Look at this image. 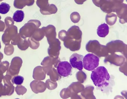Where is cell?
Here are the masks:
<instances>
[{
  "instance_id": "6da1fadb",
  "label": "cell",
  "mask_w": 127,
  "mask_h": 99,
  "mask_svg": "<svg viewBox=\"0 0 127 99\" xmlns=\"http://www.w3.org/2000/svg\"><path fill=\"white\" fill-rule=\"evenodd\" d=\"M91 78L94 85L102 89L109 85L110 77L106 68L104 66L97 67L92 71Z\"/></svg>"
},
{
  "instance_id": "7a4b0ae2",
  "label": "cell",
  "mask_w": 127,
  "mask_h": 99,
  "mask_svg": "<svg viewBox=\"0 0 127 99\" xmlns=\"http://www.w3.org/2000/svg\"><path fill=\"white\" fill-rule=\"evenodd\" d=\"M40 21L37 20H31L25 24L20 30L22 36L25 38L31 37L36 29L41 25Z\"/></svg>"
},
{
  "instance_id": "3957f363",
  "label": "cell",
  "mask_w": 127,
  "mask_h": 99,
  "mask_svg": "<svg viewBox=\"0 0 127 99\" xmlns=\"http://www.w3.org/2000/svg\"><path fill=\"white\" fill-rule=\"evenodd\" d=\"M99 61V58L97 56L92 53L88 54L83 58V67L87 70H93L98 66Z\"/></svg>"
},
{
  "instance_id": "277c9868",
  "label": "cell",
  "mask_w": 127,
  "mask_h": 99,
  "mask_svg": "<svg viewBox=\"0 0 127 99\" xmlns=\"http://www.w3.org/2000/svg\"><path fill=\"white\" fill-rule=\"evenodd\" d=\"M11 78V76L6 74L3 79L4 85L1 82H0V97L2 96H10L14 93V87L10 81Z\"/></svg>"
},
{
  "instance_id": "5b68a950",
  "label": "cell",
  "mask_w": 127,
  "mask_h": 99,
  "mask_svg": "<svg viewBox=\"0 0 127 99\" xmlns=\"http://www.w3.org/2000/svg\"><path fill=\"white\" fill-rule=\"evenodd\" d=\"M67 32V37L71 41L81 43L82 33L79 27L72 26L68 30Z\"/></svg>"
},
{
  "instance_id": "8992f818",
  "label": "cell",
  "mask_w": 127,
  "mask_h": 99,
  "mask_svg": "<svg viewBox=\"0 0 127 99\" xmlns=\"http://www.w3.org/2000/svg\"><path fill=\"white\" fill-rule=\"evenodd\" d=\"M21 59L19 57H16L12 59L9 69L6 74L11 76H15L18 74L20 69L21 66Z\"/></svg>"
},
{
  "instance_id": "52a82bcc",
  "label": "cell",
  "mask_w": 127,
  "mask_h": 99,
  "mask_svg": "<svg viewBox=\"0 0 127 99\" xmlns=\"http://www.w3.org/2000/svg\"><path fill=\"white\" fill-rule=\"evenodd\" d=\"M57 69L59 75L64 77H66L71 73L72 67L70 64L67 61H62L58 64Z\"/></svg>"
},
{
  "instance_id": "ba28073f",
  "label": "cell",
  "mask_w": 127,
  "mask_h": 99,
  "mask_svg": "<svg viewBox=\"0 0 127 99\" xmlns=\"http://www.w3.org/2000/svg\"><path fill=\"white\" fill-rule=\"evenodd\" d=\"M83 56L76 53L73 54L69 59L70 64L73 67L82 70L83 67Z\"/></svg>"
},
{
  "instance_id": "9c48e42d",
  "label": "cell",
  "mask_w": 127,
  "mask_h": 99,
  "mask_svg": "<svg viewBox=\"0 0 127 99\" xmlns=\"http://www.w3.org/2000/svg\"><path fill=\"white\" fill-rule=\"evenodd\" d=\"M41 28L44 32L45 36L47 38L49 43L56 39L57 34L56 29L54 26L49 25L46 27H43Z\"/></svg>"
},
{
  "instance_id": "30bf717a",
  "label": "cell",
  "mask_w": 127,
  "mask_h": 99,
  "mask_svg": "<svg viewBox=\"0 0 127 99\" xmlns=\"http://www.w3.org/2000/svg\"><path fill=\"white\" fill-rule=\"evenodd\" d=\"M127 4L124 3L120 4L117 7L116 12L119 18V21L123 24L127 22Z\"/></svg>"
},
{
  "instance_id": "8fae6325",
  "label": "cell",
  "mask_w": 127,
  "mask_h": 99,
  "mask_svg": "<svg viewBox=\"0 0 127 99\" xmlns=\"http://www.w3.org/2000/svg\"><path fill=\"white\" fill-rule=\"evenodd\" d=\"M109 27L106 24L104 23L99 25L97 30L98 36L101 37H104L108 34Z\"/></svg>"
},
{
  "instance_id": "7c38bea8",
  "label": "cell",
  "mask_w": 127,
  "mask_h": 99,
  "mask_svg": "<svg viewBox=\"0 0 127 99\" xmlns=\"http://www.w3.org/2000/svg\"><path fill=\"white\" fill-rule=\"evenodd\" d=\"M56 6L54 4H49L46 7L42 9H40L41 13L43 15H50L55 14L57 11Z\"/></svg>"
},
{
  "instance_id": "4fadbf2b",
  "label": "cell",
  "mask_w": 127,
  "mask_h": 99,
  "mask_svg": "<svg viewBox=\"0 0 127 99\" xmlns=\"http://www.w3.org/2000/svg\"><path fill=\"white\" fill-rule=\"evenodd\" d=\"M44 36L43 30L41 28H38L36 30L31 37L35 40L39 41L42 40Z\"/></svg>"
},
{
  "instance_id": "5bb4252c",
  "label": "cell",
  "mask_w": 127,
  "mask_h": 99,
  "mask_svg": "<svg viewBox=\"0 0 127 99\" xmlns=\"http://www.w3.org/2000/svg\"><path fill=\"white\" fill-rule=\"evenodd\" d=\"M117 19V16L114 13H108L106 16L105 21L110 26L113 25L116 23Z\"/></svg>"
},
{
  "instance_id": "9a60e30c",
  "label": "cell",
  "mask_w": 127,
  "mask_h": 99,
  "mask_svg": "<svg viewBox=\"0 0 127 99\" xmlns=\"http://www.w3.org/2000/svg\"><path fill=\"white\" fill-rule=\"evenodd\" d=\"M24 17V13L22 10H17L14 13L13 16V20L16 22H20L23 20Z\"/></svg>"
},
{
  "instance_id": "2e32d148",
  "label": "cell",
  "mask_w": 127,
  "mask_h": 99,
  "mask_svg": "<svg viewBox=\"0 0 127 99\" xmlns=\"http://www.w3.org/2000/svg\"><path fill=\"white\" fill-rule=\"evenodd\" d=\"M9 64L8 62L5 61L0 64V82L2 81L4 77L3 73L8 69Z\"/></svg>"
},
{
  "instance_id": "e0dca14e",
  "label": "cell",
  "mask_w": 127,
  "mask_h": 99,
  "mask_svg": "<svg viewBox=\"0 0 127 99\" xmlns=\"http://www.w3.org/2000/svg\"><path fill=\"white\" fill-rule=\"evenodd\" d=\"M10 6L9 4L4 2L0 4V13L2 14L7 13L9 11Z\"/></svg>"
},
{
  "instance_id": "ac0fdd59",
  "label": "cell",
  "mask_w": 127,
  "mask_h": 99,
  "mask_svg": "<svg viewBox=\"0 0 127 99\" xmlns=\"http://www.w3.org/2000/svg\"><path fill=\"white\" fill-rule=\"evenodd\" d=\"M24 78L23 77L20 75L14 76L11 79L12 83L19 85L21 84L23 82Z\"/></svg>"
},
{
  "instance_id": "d6986e66",
  "label": "cell",
  "mask_w": 127,
  "mask_h": 99,
  "mask_svg": "<svg viewBox=\"0 0 127 99\" xmlns=\"http://www.w3.org/2000/svg\"><path fill=\"white\" fill-rule=\"evenodd\" d=\"M70 18L71 21L74 23L79 22L80 19V16L79 13L76 12L72 13L70 15Z\"/></svg>"
},
{
  "instance_id": "ffe728a7",
  "label": "cell",
  "mask_w": 127,
  "mask_h": 99,
  "mask_svg": "<svg viewBox=\"0 0 127 99\" xmlns=\"http://www.w3.org/2000/svg\"><path fill=\"white\" fill-rule=\"evenodd\" d=\"M36 4L41 9L45 8L49 4L48 0H37Z\"/></svg>"
},
{
  "instance_id": "44dd1931",
  "label": "cell",
  "mask_w": 127,
  "mask_h": 99,
  "mask_svg": "<svg viewBox=\"0 0 127 99\" xmlns=\"http://www.w3.org/2000/svg\"><path fill=\"white\" fill-rule=\"evenodd\" d=\"M67 37V32L65 30H62L58 33V37L59 39L64 41Z\"/></svg>"
},
{
  "instance_id": "7402d4cb",
  "label": "cell",
  "mask_w": 127,
  "mask_h": 99,
  "mask_svg": "<svg viewBox=\"0 0 127 99\" xmlns=\"http://www.w3.org/2000/svg\"><path fill=\"white\" fill-rule=\"evenodd\" d=\"M114 4L116 8L120 4L122 3L124 0H109Z\"/></svg>"
},
{
  "instance_id": "603a6c76",
  "label": "cell",
  "mask_w": 127,
  "mask_h": 99,
  "mask_svg": "<svg viewBox=\"0 0 127 99\" xmlns=\"http://www.w3.org/2000/svg\"><path fill=\"white\" fill-rule=\"evenodd\" d=\"M75 2L77 4H82L84 2L87 0H74Z\"/></svg>"
},
{
  "instance_id": "cb8c5ba5",
  "label": "cell",
  "mask_w": 127,
  "mask_h": 99,
  "mask_svg": "<svg viewBox=\"0 0 127 99\" xmlns=\"http://www.w3.org/2000/svg\"><path fill=\"white\" fill-rule=\"evenodd\" d=\"M3 57V55L2 53L0 52V63L1 62V60Z\"/></svg>"
}]
</instances>
